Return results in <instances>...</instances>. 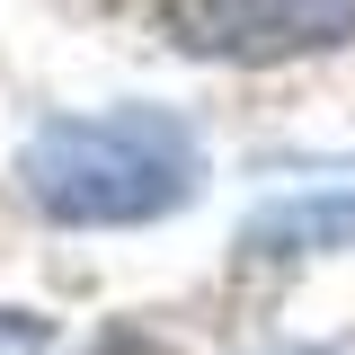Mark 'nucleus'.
Here are the masks:
<instances>
[{"mask_svg": "<svg viewBox=\"0 0 355 355\" xmlns=\"http://www.w3.org/2000/svg\"><path fill=\"white\" fill-rule=\"evenodd\" d=\"M18 187L62 231H133L205 187V142L169 107H107V116H53L18 151Z\"/></svg>", "mask_w": 355, "mask_h": 355, "instance_id": "1", "label": "nucleus"}, {"mask_svg": "<svg viewBox=\"0 0 355 355\" xmlns=\"http://www.w3.org/2000/svg\"><path fill=\"white\" fill-rule=\"evenodd\" d=\"M160 36L196 62H302L355 36V0H160Z\"/></svg>", "mask_w": 355, "mask_h": 355, "instance_id": "2", "label": "nucleus"}, {"mask_svg": "<svg viewBox=\"0 0 355 355\" xmlns=\"http://www.w3.org/2000/svg\"><path fill=\"white\" fill-rule=\"evenodd\" d=\"M355 240V196H293L249 222V258H311V249H347Z\"/></svg>", "mask_w": 355, "mask_h": 355, "instance_id": "3", "label": "nucleus"}, {"mask_svg": "<svg viewBox=\"0 0 355 355\" xmlns=\"http://www.w3.org/2000/svg\"><path fill=\"white\" fill-rule=\"evenodd\" d=\"M284 355H338V347H284Z\"/></svg>", "mask_w": 355, "mask_h": 355, "instance_id": "4", "label": "nucleus"}]
</instances>
